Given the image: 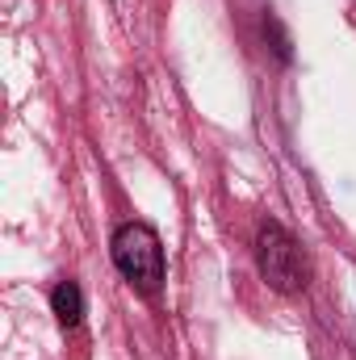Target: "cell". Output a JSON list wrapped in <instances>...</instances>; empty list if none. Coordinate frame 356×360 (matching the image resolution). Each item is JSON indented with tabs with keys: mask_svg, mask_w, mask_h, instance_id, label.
I'll return each instance as SVG.
<instances>
[{
	"mask_svg": "<svg viewBox=\"0 0 356 360\" xmlns=\"http://www.w3.org/2000/svg\"><path fill=\"white\" fill-rule=\"evenodd\" d=\"M113 264H117V272L134 289L155 293L160 281H164V248H160V235L147 222L117 226V235H113Z\"/></svg>",
	"mask_w": 356,
	"mask_h": 360,
	"instance_id": "6da1fadb",
	"label": "cell"
},
{
	"mask_svg": "<svg viewBox=\"0 0 356 360\" xmlns=\"http://www.w3.org/2000/svg\"><path fill=\"white\" fill-rule=\"evenodd\" d=\"M256 269L265 276V285L276 293L306 289V260H302L293 235L276 222H260V231H256Z\"/></svg>",
	"mask_w": 356,
	"mask_h": 360,
	"instance_id": "7a4b0ae2",
	"label": "cell"
},
{
	"mask_svg": "<svg viewBox=\"0 0 356 360\" xmlns=\"http://www.w3.org/2000/svg\"><path fill=\"white\" fill-rule=\"evenodd\" d=\"M51 310H55V319L63 327H80V319H84V293H80V285L76 281H59L55 293H51Z\"/></svg>",
	"mask_w": 356,
	"mask_h": 360,
	"instance_id": "3957f363",
	"label": "cell"
},
{
	"mask_svg": "<svg viewBox=\"0 0 356 360\" xmlns=\"http://www.w3.org/2000/svg\"><path fill=\"white\" fill-rule=\"evenodd\" d=\"M265 34L272 38L276 59H281V63H289V38H285V30H281V21H276V17H265Z\"/></svg>",
	"mask_w": 356,
	"mask_h": 360,
	"instance_id": "277c9868",
	"label": "cell"
}]
</instances>
